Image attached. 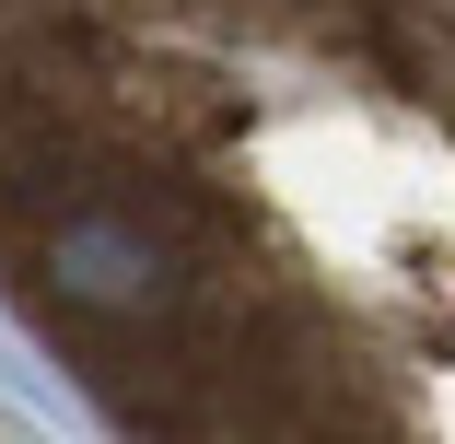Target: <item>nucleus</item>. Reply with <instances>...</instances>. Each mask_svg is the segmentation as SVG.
<instances>
[{"mask_svg":"<svg viewBox=\"0 0 455 444\" xmlns=\"http://www.w3.org/2000/svg\"><path fill=\"white\" fill-rule=\"evenodd\" d=\"M0 316L117 444H455V0H0Z\"/></svg>","mask_w":455,"mask_h":444,"instance_id":"1","label":"nucleus"},{"mask_svg":"<svg viewBox=\"0 0 455 444\" xmlns=\"http://www.w3.org/2000/svg\"><path fill=\"white\" fill-rule=\"evenodd\" d=\"M0 444H12V432H0Z\"/></svg>","mask_w":455,"mask_h":444,"instance_id":"2","label":"nucleus"}]
</instances>
